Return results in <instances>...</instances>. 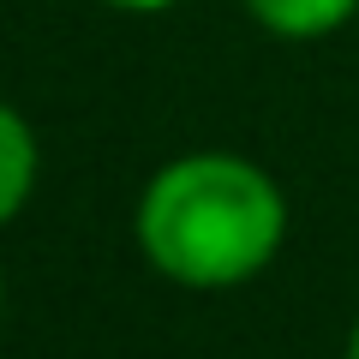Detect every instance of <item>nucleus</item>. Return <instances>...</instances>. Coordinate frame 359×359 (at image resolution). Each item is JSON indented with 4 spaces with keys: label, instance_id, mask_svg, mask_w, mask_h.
Segmentation results:
<instances>
[{
    "label": "nucleus",
    "instance_id": "obj_1",
    "mask_svg": "<svg viewBox=\"0 0 359 359\" xmlns=\"http://www.w3.org/2000/svg\"><path fill=\"white\" fill-rule=\"evenodd\" d=\"M287 222V192L264 162L240 150H186L144 180L132 240L162 282L228 294L282 257Z\"/></svg>",
    "mask_w": 359,
    "mask_h": 359
},
{
    "label": "nucleus",
    "instance_id": "obj_2",
    "mask_svg": "<svg viewBox=\"0 0 359 359\" xmlns=\"http://www.w3.org/2000/svg\"><path fill=\"white\" fill-rule=\"evenodd\" d=\"M36 180H42V138L25 108L0 96V228H13L30 210Z\"/></svg>",
    "mask_w": 359,
    "mask_h": 359
},
{
    "label": "nucleus",
    "instance_id": "obj_3",
    "mask_svg": "<svg viewBox=\"0 0 359 359\" xmlns=\"http://www.w3.org/2000/svg\"><path fill=\"white\" fill-rule=\"evenodd\" d=\"M240 13L276 42H330L359 18V0H240Z\"/></svg>",
    "mask_w": 359,
    "mask_h": 359
},
{
    "label": "nucleus",
    "instance_id": "obj_4",
    "mask_svg": "<svg viewBox=\"0 0 359 359\" xmlns=\"http://www.w3.org/2000/svg\"><path fill=\"white\" fill-rule=\"evenodd\" d=\"M102 6H114V13H126V18H156V13H174L180 0H102Z\"/></svg>",
    "mask_w": 359,
    "mask_h": 359
},
{
    "label": "nucleus",
    "instance_id": "obj_5",
    "mask_svg": "<svg viewBox=\"0 0 359 359\" xmlns=\"http://www.w3.org/2000/svg\"><path fill=\"white\" fill-rule=\"evenodd\" d=\"M341 359H359V318H353V330H347V347H341Z\"/></svg>",
    "mask_w": 359,
    "mask_h": 359
},
{
    "label": "nucleus",
    "instance_id": "obj_6",
    "mask_svg": "<svg viewBox=\"0 0 359 359\" xmlns=\"http://www.w3.org/2000/svg\"><path fill=\"white\" fill-rule=\"evenodd\" d=\"M0 311H6V276H0Z\"/></svg>",
    "mask_w": 359,
    "mask_h": 359
}]
</instances>
